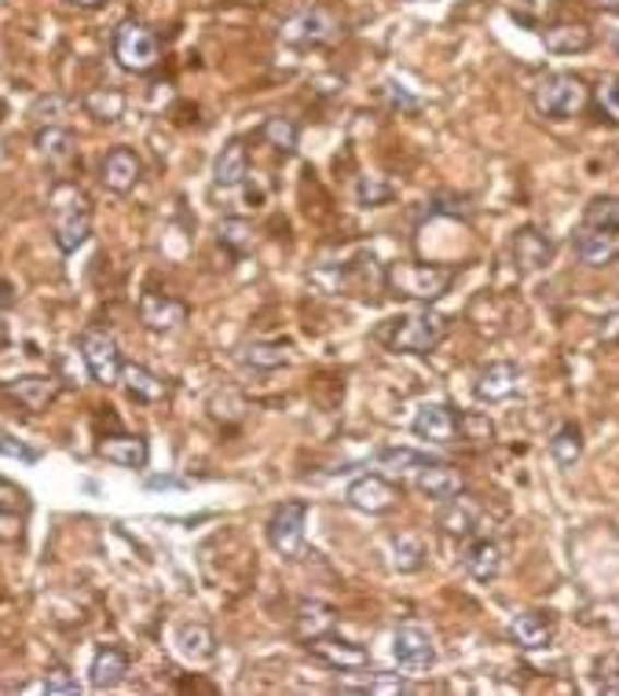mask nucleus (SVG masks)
<instances>
[{"label": "nucleus", "mask_w": 619, "mask_h": 696, "mask_svg": "<svg viewBox=\"0 0 619 696\" xmlns=\"http://www.w3.org/2000/svg\"><path fill=\"white\" fill-rule=\"evenodd\" d=\"M37 151L48 158L51 165H62L70 162L73 151H78V140H73V132L67 129V125H45V129L37 132Z\"/></svg>", "instance_id": "nucleus-31"}, {"label": "nucleus", "mask_w": 619, "mask_h": 696, "mask_svg": "<svg viewBox=\"0 0 619 696\" xmlns=\"http://www.w3.org/2000/svg\"><path fill=\"white\" fill-rule=\"evenodd\" d=\"M462 568H466L477 583H491V579L502 572V546L495 540H466Z\"/></svg>", "instance_id": "nucleus-23"}, {"label": "nucleus", "mask_w": 619, "mask_h": 696, "mask_svg": "<svg viewBox=\"0 0 619 696\" xmlns=\"http://www.w3.org/2000/svg\"><path fill=\"white\" fill-rule=\"evenodd\" d=\"M238 363L254 367V371H279L290 363V348L282 341H246L235 348Z\"/></svg>", "instance_id": "nucleus-30"}, {"label": "nucleus", "mask_w": 619, "mask_h": 696, "mask_svg": "<svg viewBox=\"0 0 619 696\" xmlns=\"http://www.w3.org/2000/svg\"><path fill=\"white\" fill-rule=\"evenodd\" d=\"M385 96H389V103H393L396 111H418V100H414V96H407L404 84L389 81V84H385Z\"/></svg>", "instance_id": "nucleus-48"}, {"label": "nucleus", "mask_w": 619, "mask_h": 696, "mask_svg": "<svg viewBox=\"0 0 619 696\" xmlns=\"http://www.w3.org/2000/svg\"><path fill=\"white\" fill-rule=\"evenodd\" d=\"M510 253H513V265L521 271H542L553 260V239L539 228H517L510 239Z\"/></svg>", "instance_id": "nucleus-17"}, {"label": "nucleus", "mask_w": 619, "mask_h": 696, "mask_svg": "<svg viewBox=\"0 0 619 696\" xmlns=\"http://www.w3.org/2000/svg\"><path fill=\"white\" fill-rule=\"evenodd\" d=\"M334 624H338V608L327 605V601H316V598L301 601L297 613H293V635L301 641L327 635V630H334Z\"/></svg>", "instance_id": "nucleus-24"}, {"label": "nucleus", "mask_w": 619, "mask_h": 696, "mask_svg": "<svg viewBox=\"0 0 619 696\" xmlns=\"http://www.w3.org/2000/svg\"><path fill=\"white\" fill-rule=\"evenodd\" d=\"M338 689L344 693H411L414 685L400 678V674H371V678H363V682H341Z\"/></svg>", "instance_id": "nucleus-37"}, {"label": "nucleus", "mask_w": 619, "mask_h": 696, "mask_svg": "<svg viewBox=\"0 0 619 696\" xmlns=\"http://www.w3.org/2000/svg\"><path fill=\"white\" fill-rule=\"evenodd\" d=\"M70 8H81V12H96V8H103L107 0H67Z\"/></svg>", "instance_id": "nucleus-53"}, {"label": "nucleus", "mask_w": 619, "mask_h": 696, "mask_svg": "<svg viewBox=\"0 0 619 696\" xmlns=\"http://www.w3.org/2000/svg\"><path fill=\"white\" fill-rule=\"evenodd\" d=\"M67 111H70V103L51 92V96H40L34 107H30V121L40 125V129H45V125H62Z\"/></svg>", "instance_id": "nucleus-39"}, {"label": "nucleus", "mask_w": 619, "mask_h": 696, "mask_svg": "<svg viewBox=\"0 0 619 696\" xmlns=\"http://www.w3.org/2000/svg\"><path fill=\"white\" fill-rule=\"evenodd\" d=\"M517 388H521V367L513 360H495L477 374L474 396L480 404H502V399L517 396Z\"/></svg>", "instance_id": "nucleus-15"}, {"label": "nucleus", "mask_w": 619, "mask_h": 696, "mask_svg": "<svg viewBox=\"0 0 619 696\" xmlns=\"http://www.w3.org/2000/svg\"><path fill=\"white\" fill-rule=\"evenodd\" d=\"M0 455H4V459H19V462H37V451L26 448L23 440L8 437V432H0Z\"/></svg>", "instance_id": "nucleus-47"}, {"label": "nucleus", "mask_w": 619, "mask_h": 696, "mask_svg": "<svg viewBox=\"0 0 619 696\" xmlns=\"http://www.w3.org/2000/svg\"><path fill=\"white\" fill-rule=\"evenodd\" d=\"M451 330V323L440 312H407V315H393V320L374 326V341L385 345L389 352H404V356H429L444 345V337Z\"/></svg>", "instance_id": "nucleus-1"}, {"label": "nucleus", "mask_w": 619, "mask_h": 696, "mask_svg": "<svg viewBox=\"0 0 619 696\" xmlns=\"http://www.w3.org/2000/svg\"><path fill=\"white\" fill-rule=\"evenodd\" d=\"M81 360H85L92 382L96 385H118L121 382V348L107 330H85L81 334Z\"/></svg>", "instance_id": "nucleus-9"}, {"label": "nucleus", "mask_w": 619, "mask_h": 696, "mask_svg": "<svg viewBox=\"0 0 619 696\" xmlns=\"http://www.w3.org/2000/svg\"><path fill=\"white\" fill-rule=\"evenodd\" d=\"M393 660L407 674H422L436 663V641L422 627H400L393 638Z\"/></svg>", "instance_id": "nucleus-12"}, {"label": "nucleus", "mask_w": 619, "mask_h": 696, "mask_svg": "<svg viewBox=\"0 0 619 696\" xmlns=\"http://www.w3.org/2000/svg\"><path fill=\"white\" fill-rule=\"evenodd\" d=\"M45 693H51V696H78L81 685L70 674V668H62V663H51L48 674H45Z\"/></svg>", "instance_id": "nucleus-43"}, {"label": "nucleus", "mask_w": 619, "mask_h": 696, "mask_svg": "<svg viewBox=\"0 0 619 696\" xmlns=\"http://www.w3.org/2000/svg\"><path fill=\"white\" fill-rule=\"evenodd\" d=\"M304 524H308V506L290 499L268 517V546L279 557H301L304 550Z\"/></svg>", "instance_id": "nucleus-8"}, {"label": "nucleus", "mask_w": 619, "mask_h": 696, "mask_svg": "<svg viewBox=\"0 0 619 696\" xmlns=\"http://www.w3.org/2000/svg\"><path fill=\"white\" fill-rule=\"evenodd\" d=\"M393 568L396 572H422L425 568V546L414 535H396L393 540Z\"/></svg>", "instance_id": "nucleus-33"}, {"label": "nucleus", "mask_w": 619, "mask_h": 696, "mask_svg": "<svg viewBox=\"0 0 619 696\" xmlns=\"http://www.w3.org/2000/svg\"><path fill=\"white\" fill-rule=\"evenodd\" d=\"M4 393L19 399L30 415H40V410H48L56 404L62 385H59V378H51V374H23V378H15V382H8Z\"/></svg>", "instance_id": "nucleus-19"}, {"label": "nucleus", "mask_w": 619, "mask_h": 696, "mask_svg": "<svg viewBox=\"0 0 619 696\" xmlns=\"http://www.w3.org/2000/svg\"><path fill=\"white\" fill-rule=\"evenodd\" d=\"M246 176H249V151L243 140H231L213 162V184L224 187V192H235V187L246 184Z\"/></svg>", "instance_id": "nucleus-26"}, {"label": "nucleus", "mask_w": 619, "mask_h": 696, "mask_svg": "<svg viewBox=\"0 0 619 696\" xmlns=\"http://www.w3.org/2000/svg\"><path fill=\"white\" fill-rule=\"evenodd\" d=\"M114 59L129 73H151L162 59V45L143 23L125 19V23L114 30Z\"/></svg>", "instance_id": "nucleus-5"}, {"label": "nucleus", "mask_w": 619, "mask_h": 696, "mask_svg": "<svg viewBox=\"0 0 619 696\" xmlns=\"http://www.w3.org/2000/svg\"><path fill=\"white\" fill-rule=\"evenodd\" d=\"M176 649L184 660L191 663H209L217 657V635L206 624H184L176 630Z\"/></svg>", "instance_id": "nucleus-29"}, {"label": "nucleus", "mask_w": 619, "mask_h": 696, "mask_svg": "<svg viewBox=\"0 0 619 696\" xmlns=\"http://www.w3.org/2000/svg\"><path fill=\"white\" fill-rule=\"evenodd\" d=\"M260 136H265V140L282 154H290L293 147H297V125H293L290 118H268Z\"/></svg>", "instance_id": "nucleus-40"}, {"label": "nucleus", "mask_w": 619, "mask_h": 696, "mask_svg": "<svg viewBox=\"0 0 619 696\" xmlns=\"http://www.w3.org/2000/svg\"><path fill=\"white\" fill-rule=\"evenodd\" d=\"M586 4L597 8V12H608V15L619 12V0H586Z\"/></svg>", "instance_id": "nucleus-52"}, {"label": "nucleus", "mask_w": 619, "mask_h": 696, "mask_svg": "<svg viewBox=\"0 0 619 696\" xmlns=\"http://www.w3.org/2000/svg\"><path fill=\"white\" fill-rule=\"evenodd\" d=\"M0 513L4 517H26L30 513V495L26 488L0 477Z\"/></svg>", "instance_id": "nucleus-42"}, {"label": "nucleus", "mask_w": 619, "mask_h": 696, "mask_svg": "<svg viewBox=\"0 0 619 696\" xmlns=\"http://www.w3.org/2000/svg\"><path fill=\"white\" fill-rule=\"evenodd\" d=\"M377 462L382 466H393V469H422L425 462H433V459H425V455H418V451H407V448H393V451H382L377 455Z\"/></svg>", "instance_id": "nucleus-45"}, {"label": "nucleus", "mask_w": 619, "mask_h": 696, "mask_svg": "<svg viewBox=\"0 0 619 696\" xmlns=\"http://www.w3.org/2000/svg\"><path fill=\"white\" fill-rule=\"evenodd\" d=\"M12 304H15V290H12V282L0 279V309H12Z\"/></svg>", "instance_id": "nucleus-51"}, {"label": "nucleus", "mask_w": 619, "mask_h": 696, "mask_svg": "<svg viewBox=\"0 0 619 696\" xmlns=\"http://www.w3.org/2000/svg\"><path fill=\"white\" fill-rule=\"evenodd\" d=\"M96 451L121 469H143L147 459H151V448H147L140 432H107Z\"/></svg>", "instance_id": "nucleus-20"}, {"label": "nucleus", "mask_w": 619, "mask_h": 696, "mask_svg": "<svg viewBox=\"0 0 619 696\" xmlns=\"http://www.w3.org/2000/svg\"><path fill=\"white\" fill-rule=\"evenodd\" d=\"M510 638L517 641L521 649H528V652L550 649V641H553V619L542 616V613H521V616H513Z\"/></svg>", "instance_id": "nucleus-28"}, {"label": "nucleus", "mask_w": 619, "mask_h": 696, "mask_svg": "<svg viewBox=\"0 0 619 696\" xmlns=\"http://www.w3.org/2000/svg\"><path fill=\"white\" fill-rule=\"evenodd\" d=\"M542 45L553 56H583V51L594 48V34L583 23H553L542 30Z\"/></svg>", "instance_id": "nucleus-27"}, {"label": "nucleus", "mask_w": 619, "mask_h": 696, "mask_svg": "<svg viewBox=\"0 0 619 696\" xmlns=\"http://www.w3.org/2000/svg\"><path fill=\"white\" fill-rule=\"evenodd\" d=\"M48 213H51V239L62 253L81 250L92 235V206L81 187L59 184L48 198Z\"/></svg>", "instance_id": "nucleus-2"}, {"label": "nucleus", "mask_w": 619, "mask_h": 696, "mask_svg": "<svg viewBox=\"0 0 619 696\" xmlns=\"http://www.w3.org/2000/svg\"><path fill=\"white\" fill-rule=\"evenodd\" d=\"M308 652L316 660H323L327 668L349 674V671H366L371 668V652H366L360 641H349V638H338L334 630H327V635L312 638L308 641Z\"/></svg>", "instance_id": "nucleus-11"}, {"label": "nucleus", "mask_w": 619, "mask_h": 696, "mask_svg": "<svg viewBox=\"0 0 619 696\" xmlns=\"http://www.w3.org/2000/svg\"><path fill=\"white\" fill-rule=\"evenodd\" d=\"M411 429L414 437L429 440V444H440V448L462 444V415L451 404H422Z\"/></svg>", "instance_id": "nucleus-10"}, {"label": "nucleus", "mask_w": 619, "mask_h": 696, "mask_svg": "<svg viewBox=\"0 0 619 696\" xmlns=\"http://www.w3.org/2000/svg\"><path fill=\"white\" fill-rule=\"evenodd\" d=\"M550 455H553V462H558L561 469H572L575 462L583 459V432H580V426H572V421L558 426V432L550 437Z\"/></svg>", "instance_id": "nucleus-32"}, {"label": "nucleus", "mask_w": 619, "mask_h": 696, "mask_svg": "<svg viewBox=\"0 0 619 696\" xmlns=\"http://www.w3.org/2000/svg\"><path fill=\"white\" fill-rule=\"evenodd\" d=\"M400 499H404V488L393 484L389 477H382V473H363V477H355L349 484V491H344V502H349L352 510L371 513V517L393 513L396 506H400Z\"/></svg>", "instance_id": "nucleus-7"}, {"label": "nucleus", "mask_w": 619, "mask_h": 696, "mask_svg": "<svg viewBox=\"0 0 619 696\" xmlns=\"http://www.w3.org/2000/svg\"><path fill=\"white\" fill-rule=\"evenodd\" d=\"M147 488H184V480L180 477H151Z\"/></svg>", "instance_id": "nucleus-50"}, {"label": "nucleus", "mask_w": 619, "mask_h": 696, "mask_svg": "<svg viewBox=\"0 0 619 696\" xmlns=\"http://www.w3.org/2000/svg\"><path fill=\"white\" fill-rule=\"evenodd\" d=\"M591 103H594L597 118L608 121V125H619V78H602V81H597Z\"/></svg>", "instance_id": "nucleus-38"}, {"label": "nucleus", "mask_w": 619, "mask_h": 696, "mask_svg": "<svg viewBox=\"0 0 619 696\" xmlns=\"http://www.w3.org/2000/svg\"><path fill=\"white\" fill-rule=\"evenodd\" d=\"M143 176V162L132 147H114L100 165V181L110 195H129Z\"/></svg>", "instance_id": "nucleus-16"}, {"label": "nucleus", "mask_w": 619, "mask_h": 696, "mask_svg": "<svg viewBox=\"0 0 619 696\" xmlns=\"http://www.w3.org/2000/svg\"><path fill=\"white\" fill-rule=\"evenodd\" d=\"M451 282H455V268H444V265L396 260V265L385 268V290H389L393 298H407V301L433 304L451 290Z\"/></svg>", "instance_id": "nucleus-3"}, {"label": "nucleus", "mask_w": 619, "mask_h": 696, "mask_svg": "<svg viewBox=\"0 0 619 696\" xmlns=\"http://www.w3.org/2000/svg\"><path fill=\"white\" fill-rule=\"evenodd\" d=\"M491 437H495V426H491L484 415H462V440H469V444H491Z\"/></svg>", "instance_id": "nucleus-44"}, {"label": "nucleus", "mask_w": 619, "mask_h": 696, "mask_svg": "<svg viewBox=\"0 0 619 696\" xmlns=\"http://www.w3.org/2000/svg\"><path fill=\"white\" fill-rule=\"evenodd\" d=\"M355 198H360L363 209H377V206L393 202V184L382 181V176H363L360 187H355Z\"/></svg>", "instance_id": "nucleus-41"}, {"label": "nucleus", "mask_w": 619, "mask_h": 696, "mask_svg": "<svg viewBox=\"0 0 619 696\" xmlns=\"http://www.w3.org/2000/svg\"><path fill=\"white\" fill-rule=\"evenodd\" d=\"M583 224L619 231V195H597L591 198V206L583 209Z\"/></svg>", "instance_id": "nucleus-36"}, {"label": "nucleus", "mask_w": 619, "mask_h": 696, "mask_svg": "<svg viewBox=\"0 0 619 696\" xmlns=\"http://www.w3.org/2000/svg\"><path fill=\"white\" fill-rule=\"evenodd\" d=\"M85 111L96 121H118L125 111V96L118 89H92L85 96Z\"/></svg>", "instance_id": "nucleus-35"}, {"label": "nucleus", "mask_w": 619, "mask_h": 696, "mask_svg": "<svg viewBox=\"0 0 619 696\" xmlns=\"http://www.w3.org/2000/svg\"><path fill=\"white\" fill-rule=\"evenodd\" d=\"M282 37L297 48H327L344 37V23L330 8H308V12L293 15L290 23L282 26Z\"/></svg>", "instance_id": "nucleus-6"}, {"label": "nucleus", "mask_w": 619, "mask_h": 696, "mask_svg": "<svg viewBox=\"0 0 619 696\" xmlns=\"http://www.w3.org/2000/svg\"><path fill=\"white\" fill-rule=\"evenodd\" d=\"M414 488L422 491L425 499L447 502V499H455V495L466 491V473H462L458 466H451V462H425L414 477Z\"/></svg>", "instance_id": "nucleus-18"}, {"label": "nucleus", "mask_w": 619, "mask_h": 696, "mask_svg": "<svg viewBox=\"0 0 619 696\" xmlns=\"http://www.w3.org/2000/svg\"><path fill=\"white\" fill-rule=\"evenodd\" d=\"M220 246H227L235 257L254 250V228L243 217H224L220 220Z\"/></svg>", "instance_id": "nucleus-34"}, {"label": "nucleus", "mask_w": 619, "mask_h": 696, "mask_svg": "<svg viewBox=\"0 0 619 696\" xmlns=\"http://www.w3.org/2000/svg\"><path fill=\"white\" fill-rule=\"evenodd\" d=\"M586 103H591V89L575 73H547L532 84V107L550 121L575 118Z\"/></svg>", "instance_id": "nucleus-4"}, {"label": "nucleus", "mask_w": 619, "mask_h": 696, "mask_svg": "<svg viewBox=\"0 0 619 696\" xmlns=\"http://www.w3.org/2000/svg\"><path fill=\"white\" fill-rule=\"evenodd\" d=\"M121 385L129 399L136 404H162L165 396H170V385H165V378H159L154 371H147L143 363H125L121 367Z\"/></svg>", "instance_id": "nucleus-25"}, {"label": "nucleus", "mask_w": 619, "mask_h": 696, "mask_svg": "<svg viewBox=\"0 0 619 696\" xmlns=\"http://www.w3.org/2000/svg\"><path fill=\"white\" fill-rule=\"evenodd\" d=\"M597 685H602L605 693L619 696V652H612V657H605L597 663Z\"/></svg>", "instance_id": "nucleus-46"}, {"label": "nucleus", "mask_w": 619, "mask_h": 696, "mask_svg": "<svg viewBox=\"0 0 619 696\" xmlns=\"http://www.w3.org/2000/svg\"><path fill=\"white\" fill-rule=\"evenodd\" d=\"M436 529L447 535V540H474L477 529H480V510L469 499H462V495H455V499H447L444 506H440L436 513Z\"/></svg>", "instance_id": "nucleus-21"}, {"label": "nucleus", "mask_w": 619, "mask_h": 696, "mask_svg": "<svg viewBox=\"0 0 619 696\" xmlns=\"http://www.w3.org/2000/svg\"><path fill=\"white\" fill-rule=\"evenodd\" d=\"M572 250H575V257H580L586 268H608V265H616V260H619V231L583 224L572 235Z\"/></svg>", "instance_id": "nucleus-14"}, {"label": "nucleus", "mask_w": 619, "mask_h": 696, "mask_svg": "<svg viewBox=\"0 0 619 696\" xmlns=\"http://www.w3.org/2000/svg\"><path fill=\"white\" fill-rule=\"evenodd\" d=\"M187 315H191V309H187L184 301L170 298V293L147 290L140 298V323L147 326V330H154V334L180 330V326L187 323Z\"/></svg>", "instance_id": "nucleus-13"}, {"label": "nucleus", "mask_w": 619, "mask_h": 696, "mask_svg": "<svg viewBox=\"0 0 619 696\" xmlns=\"http://www.w3.org/2000/svg\"><path fill=\"white\" fill-rule=\"evenodd\" d=\"M612 48H616V51H619V26H616V30H612Z\"/></svg>", "instance_id": "nucleus-54"}, {"label": "nucleus", "mask_w": 619, "mask_h": 696, "mask_svg": "<svg viewBox=\"0 0 619 696\" xmlns=\"http://www.w3.org/2000/svg\"><path fill=\"white\" fill-rule=\"evenodd\" d=\"M602 341H619V312L602 320Z\"/></svg>", "instance_id": "nucleus-49"}, {"label": "nucleus", "mask_w": 619, "mask_h": 696, "mask_svg": "<svg viewBox=\"0 0 619 696\" xmlns=\"http://www.w3.org/2000/svg\"><path fill=\"white\" fill-rule=\"evenodd\" d=\"M125 674H129V652L121 646H100L96 657H92V668H89V685L92 689H114V685L125 682Z\"/></svg>", "instance_id": "nucleus-22"}]
</instances>
